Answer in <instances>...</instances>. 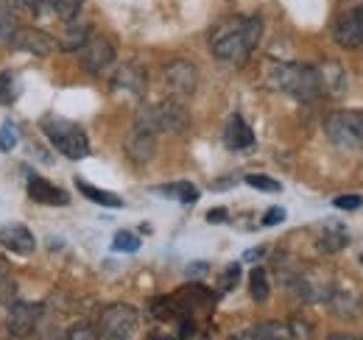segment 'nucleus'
<instances>
[{
	"label": "nucleus",
	"mask_w": 363,
	"mask_h": 340,
	"mask_svg": "<svg viewBox=\"0 0 363 340\" xmlns=\"http://www.w3.org/2000/svg\"><path fill=\"white\" fill-rule=\"evenodd\" d=\"M361 265H363V254H361Z\"/></svg>",
	"instance_id": "40"
},
{
	"label": "nucleus",
	"mask_w": 363,
	"mask_h": 340,
	"mask_svg": "<svg viewBox=\"0 0 363 340\" xmlns=\"http://www.w3.org/2000/svg\"><path fill=\"white\" fill-rule=\"evenodd\" d=\"M9 276V262H6V256H0V279H6Z\"/></svg>",
	"instance_id": "37"
},
{
	"label": "nucleus",
	"mask_w": 363,
	"mask_h": 340,
	"mask_svg": "<svg viewBox=\"0 0 363 340\" xmlns=\"http://www.w3.org/2000/svg\"><path fill=\"white\" fill-rule=\"evenodd\" d=\"M249 293L255 301H269L272 296V285H269V273H266V268H255L252 273H249Z\"/></svg>",
	"instance_id": "25"
},
{
	"label": "nucleus",
	"mask_w": 363,
	"mask_h": 340,
	"mask_svg": "<svg viewBox=\"0 0 363 340\" xmlns=\"http://www.w3.org/2000/svg\"><path fill=\"white\" fill-rule=\"evenodd\" d=\"M238 338H243V340H285V338H294V335H291V324L269 321V324H257V327L240 332Z\"/></svg>",
	"instance_id": "20"
},
{
	"label": "nucleus",
	"mask_w": 363,
	"mask_h": 340,
	"mask_svg": "<svg viewBox=\"0 0 363 340\" xmlns=\"http://www.w3.org/2000/svg\"><path fill=\"white\" fill-rule=\"evenodd\" d=\"M274 84L302 103H311L321 95L318 73L313 64H279L274 73Z\"/></svg>",
	"instance_id": "4"
},
{
	"label": "nucleus",
	"mask_w": 363,
	"mask_h": 340,
	"mask_svg": "<svg viewBox=\"0 0 363 340\" xmlns=\"http://www.w3.org/2000/svg\"><path fill=\"white\" fill-rule=\"evenodd\" d=\"M157 193H162L165 198H177L182 204H196L199 201V187L190 181H174V184H162L157 187Z\"/></svg>",
	"instance_id": "23"
},
{
	"label": "nucleus",
	"mask_w": 363,
	"mask_h": 340,
	"mask_svg": "<svg viewBox=\"0 0 363 340\" xmlns=\"http://www.w3.org/2000/svg\"><path fill=\"white\" fill-rule=\"evenodd\" d=\"M40 128H43V134L50 140V145L62 157H67V159H84L90 154V140H87L84 128L79 126V123H73L67 118L45 115L40 120Z\"/></svg>",
	"instance_id": "3"
},
{
	"label": "nucleus",
	"mask_w": 363,
	"mask_h": 340,
	"mask_svg": "<svg viewBox=\"0 0 363 340\" xmlns=\"http://www.w3.org/2000/svg\"><path fill=\"white\" fill-rule=\"evenodd\" d=\"M257 256H263V249H252V251H246L243 259H257Z\"/></svg>",
	"instance_id": "38"
},
{
	"label": "nucleus",
	"mask_w": 363,
	"mask_h": 340,
	"mask_svg": "<svg viewBox=\"0 0 363 340\" xmlns=\"http://www.w3.org/2000/svg\"><path fill=\"white\" fill-rule=\"evenodd\" d=\"M246 184L249 187H257V190H266V193H279L282 190V184L279 181H274V178H269V176H246Z\"/></svg>",
	"instance_id": "29"
},
{
	"label": "nucleus",
	"mask_w": 363,
	"mask_h": 340,
	"mask_svg": "<svg viewBox=\"0 0 363 340\" xmlns=\"http://www.w3.org/2000/svg\"><path fill=\"white\" fill-rule=\"evenodd\" d=\"M327 310L335 315V318H341V321H352V318H358L363 312V301L361 296L355 293V290H347V288H338V285H333V290H330V296H327Z\"/></svg>",
	"instance_id": "13"
},
{
	"label": "nucleus",
	"mask_w": 363,
	"mask_h": 340,
	"mask_svg": "<svg viewBox=\"0 0 363 340\" xmlns=\"http://www.w3.org/2000/svg\"><path fill=\"white\" fill-rule=\"evenodd\" d=\"M76 187H79V193L84 198H90L92 204H101V207H109V210H121L123 207L121 196H115L109 190H101V187H92L90 181H84V178H76Z\"/></svg>",
	"instance_id": "21"
},
{
	"label": "nucleus",
	"mask_w": 363,
	"mask_h": 340,
	"mask_svg": "<svg viewBox=\"0 0 363 340\" xmlns=\"http://www.w3.org/2000/svg\"><path fill=\"white\" fill-rule=\"evenodd\" d=\"M28 196H31V201L45 204V207H67V204H70L67 190L50 184L48 178H40V176L28 178Z\"/></svg>",
	"instance_id": "17"
},
{
	"label": "nucleus",
	"mask_w": 363,
	"mask_h": 340,
	"mask_svg": "<svg viewBox=\"0 0 363 340\" xmlns=\"http://www.w3.org/2000/svg\"><path fill=\"white\" fill-rule=\"evenodd\" d=\"M126 157H129L135 165L151 162V159L157 157V134L132 128V134L126 137Z\"/></svg>",
	"instance_id": "16"
},
{
	"label": "nucleus",
	"mask_w": 363,
	"mask_h": 340,
	"mask_svg": "<svg viewBox=\"0 0 363 340\" xmlns=\"http://www.w3.org/2000/svg\"><path fill=\"white\" fill-rule=\"evenodd\" d=\"M11 301H17V282L14 279H0V304L9 307Z\"/></svg>",
	"instance_id": "31"
},
{
	"label": "nucleus",
	"mask_w": 363,
	"mask_h": 340,
	"mask_svg": "<svg viewBox=\"0 0 363 340\" xmlns=\"http://www.w3.org/2000/svg\"><path fill=\"white\" fill-rule=\"evenodd\" d=\"M112 249L123 251V254H135L137 249H140V237L132 234V232H118L115 240H112Z\"/></svg>",
	"instance_id": "28"
},
{
	"label": "nucleus",
	"mask_w": 363,
	"mask_h": 340,
	"mask_svg": "<svg viewBox=\"0 0 363 340\" xmlns=\"http://www.w3.org/2000/svg\"><path fill=\"white\" fill-rule=\"evenodd\" d=\"M207 271V265H193V268H187V273H204Z\"/></svg>",
	"instance_id": "39"
},
{
	"label": "nucleus",
	"mask_w": 363,
	"mask_h": 340,
	"mask_svg": "<svg viewBox=\"0 0 363 340\" xmlns=\"http://www.w3.org/2000/svg\"><path fill=\"white\" fill-rule=\"evenodd\" d=\"M20 142V131L17 126L11 123V120H3V126H0V151H14V145Z\"/></svg>",
	"instance_id": "27"
},
{
	"label": "nucleus",
	"mask_w": 363,
	"mask_h": 340,
	"mask_svg": "<svg viewBox=\"0 0 363 340\" xmlns=\"http://www.w3.org/2000/svg\"><path fill=\"white\" fill-rule=\"evenodd\" d=\"M316 73H318V86H321V95L327 98H341L347 92V73L338 62H321L316 64Z\"/></svg>",
	"instance_id": "15"
},
{
	"label": "nucleus",
	"mask_w": 363,
	"mask_h": 340,
	"mask_svg": "<svg viewBox=\"0 0 363 340\" xmlns=\"http://www.w3.org/2000/svg\"><path fill=\"white\" fill-rule=\"evenodd\" d=\"M82 67L90 76H104L115 67V45L101 34H92L87 45L82 47Z\"/></svg>",
	"instance_id": "8"
},
{
	"label": "nucleus",
	"mask_w": 363,
	"mask_h": 340,
	"mask_svg": "<svg viewBox=\"0 0 363 340\" xmlns=\"http://www.w3.org/2000/svg\"><path fill=\"white\" fill-rule=\"evenodd\" d=\"M14 31H17V23H14V17H11V14H0V45L11 42Z\"/></svg>",
	"instance_id": "32"
},
{
	"label": "nucleus",
	"mask_w": 363,
	"mask_h": 340,
	"mask_svg": "<svg viewBox=\"0 0 363 340\" xmlns=\"http://www.w3.org/2000/svg\"><path fill=\"white\" fill-rule=\"evenodd\" d=\"M0 246L11 254H31L37 249V240L23 223H6L0 226Z\"/></svg>",
	"instance_id": "14"
},
{
	"label": "nucleus",
	"mask_w": 363,
	"mask_h": 340,
	"mask_svg": "<svg viewBox=\"0 0 363 340\" xmlns=\"http://www.w3.org/2000/svg\"><path fill=\"white\" fill-rule=\"evenodd\" d=\"M224 145L229 151H249L255 145V131L240 115H232L224 128Z\"/></svg>",
	"instance_id": "18"
},
{
	"label": "nucleus",
	"mask_w": 363,
	"mask_h": 340,
	"mask_svg": "<svg viewBox=\"0 0 363 340\" xmlns=\"http://www.w3.org/2000/svg\"><path fill=\"white\" fill-rule=\"evenodd\" d=\"M112 86H115L118 92H123V95L140 101V98L145 95V89H148V76H145V70H143L137 62H126V64H121V67L115 70Z\"/></svg>",
	"instance_id": "11"
},
{
	"label": "nucleus",
	"mask_w": 363,
	"mask_h": 340,
	"mask_svg": "<svg viewBox=\"0 0 363 340\" xmlns=\"http://www.w3.org/2000/svg\"><path fill=\"white\" fill-rule=\"evenodd\" d=\"M82 6H84V0H50V8H53L56 17H62L65 23L73 20V17H79Z\"/></svg>",
	"instance_id": "26"
},
{
	"label": "nucleus",
	"mask_w": 363,
	"mask_h": 340,
	"mask_svg": "<svg viewBox=\"0 0 363 340\" xmlns=\"http://www.w3.org/2000/svg\"><path fill=\"white\" fill-rule=\"evenodd\" d=\"M9 47L23 50V53H34V56H48V53H53L56 40L50 34H45V31H40V28H20L17 26Z\"/></svg>",
	"instance_id": "12"
},
{
	"label": "nucleus",
	"mask_w": 363,
	"mask_h": 340,
	"mask_svg": "<svg viewBox=\"0 0 363 340\" xmlns=\"http://www.w3.org/2000/svg\"><path fill=\"white\" fill-rule=\"evenodd\" d=\"M137 324H140V312L132 304H109L98 318V338L126 340L135 335Z\"/></svg>",
	"instance_id": "5"
},
{
	"label": "nucleus",
	"mask_w": 363,
	"mask_h": 340,
	"mask_svg": "<svg viewBox=\"0 0 363 340\" xmlns=\"http://www.w3.org/2000/svg\"><path fill=\"white\" fill-rule=\"evenodd\" d=\"M92 37V26L90 23H84V20H79V17H73V20H67V28H65V34H62V40H59V50H65V53H76V50H82L87 40Z\"/></svg>",
	"instance_id": "19"
},
{
	"label": "nucleus",
	"mask_w": 363,
	"mask_h": 340,
	"mask_svg": "<svg viewBox=\"0 0 363 340\" xmlns=\"http://www.w3.org/2000/svg\"><path fill=\"white\" fill-rule=\"evenodd\" d=\"M43 318V304H28V301H11L9 304V318H6V329L11 338H26L34 335V329L40 327Z\"/></svg>",
	"instance_id": "9"
},
{
	"label": "nucleus",
	"mask_w": 363,
	"mask_h": 340,
	"mask_svg": "<svg viewBox=\"0 0 363 340\" xmlns=\"http://www.w3.org/2000/svg\"><path fill=\"white\" fill-rule=\"evenodd\" d=\"M285 220V210L282 207H272L269 212L263 215V226H277V223H282Z\"/></svg>",
	"instance_id": "35"
},
{
	"label": "nucleus",
	"mask_w": 363,
	"mask_h": 340,
	"mask_svg": "<svg viewBox=\"0 0 363 340\" xmlns=\"http://www.w3.org/2000/svg\"><path fill=\"white\" fill-rule=\"evenodd\" d=\"M190 123V112L179 98H168L154 106H140L135 115V128L148 134H184Z\"/></svg>",
	"instance_id": "2"
},
{
	"label": "nucleus",
	"mask_w": 363,
	"mask_h": 340,
	"mask_svg": "<svg viewBox=\"0 0 363 340\" xmlns=\"http://www.w3.org/2000/svg\"><path fill=\"white\" fill-rule=\"evenodd\" d=\"M238 279H240V265L238 262H232L227 271L221 273V282H218V288H221V293H229L235 285H238Z\"/></svg>",
	"instance_id": "30"
},
{
	"label": "nucleus",
	"mask_w": 363,
	"mask_h": 340,
	"mask_svg": "<svg viewBox=\"0 0 363 340\" xmlns=\"http://www.w3.org/2000/svg\"><path fill=\"white\" fill-rule=\"evenodd\" d=\"M327 137L338 148H361L363 145V112H333L324 120Z\"/></svg>",
	"instance_id": "6"
},
{
	"label": "nucleus",
	"mask_w": 363,
	"mask_h": 340,
	"mask_svg": "<svg viewBox=\"0 0 363 340\" xmlns=\"http://www.w3.org/2000/svg\"><path fill=\"white\" fill-rule=\"evenodd\" d=\"M67 338L70 340H95L98 338V329L92 327V324H76V327H70V332H67Z\"/></svg>",
	"instance_id": "33"
},
{
	"label": "nucleus",
	"mask_w": 363,
	"mask_h": 340,
	"mask_svg": "<svg viewBox=\"0 0 363 340\" xmlns=\"http://www.w3.org/2000/svg\"><path fill=\"white\" fill-rule=\"evenodd\" d=\"M350 246V234L338 226V223H330L324 232H321V237H318V251H324V254H338L341 249H347Z\"/></svg>",
	"instance_id": "22"
},
{
	"label": "nucleus",
	"mask_w": 363,
	"mask_h": 340,
	"mask_svg": "<svg viewBox=\"0 0 363 340\" xmlns=\"http://www.w3.org/2000/svg\"><path fill=\"white\" fill-rule=\"evenodd\" d=\"M361 204H363L361 196H341V198L333 201V207H338V210H358Z\"/></svg>",
	"instance_id": "34"
},
{
	"label": "nucleus",
	"mask_w": 363,
	"mask_h": 340,
	"mask_svg": "<svg viewBox=\"0 0 363 340\" xmlns=\"http://www.w3.org/2000/svg\"><path fill=\"white\" fill-rule=\"evenodd\" d=\"M23 92V84H20V76L11 73V70H3L0 73V106H11Z\"/></svg>",
	"instance_id": "24"
},
{
	"label": "nucleus",
	"mask_w": 363,
	"mask_h": 340,
	"mask_svg": "<svg viewBox=\"0 0 363 340\" xmlns=\"http://www.w3.org/2000/svg\"><path fill=\"white\" fill-rule=\"evenodd\" d=\"M333 40L341 47H358V45H363V3L355 6V8H350V11H344L335 20Z\"/></svg>",
	"instance_id": "10"
},
{
	"label": "nucleus",
	"mask_w": 363,
	"mask_h": 340,
	"mask_svg": "<svg viewBox=\"0 0 363 340\" xmlns=\"http://www.w3.org/2000/svg\"><path fill=\"white\" fill-rule=\"evenodd\" d=\"M207 220H210V223H224V220H227V210H224V207L210 210V212H207Z\"/></svg>",
	"instance_id": "36"
},
{
	"label": "nucleus",
	"mask_w": 363,
	"mask_h": 340,
	"mask_svg": "<svg viewBox=\"0 0 363 340\" xmlns=\"http://www.w3.org/2000/svg\"><path fill=\"white\" fill-rule=\"evenodd\" d=\"M162 81H165V89H168L174 98H190V95L199 89V70H196L193 62L177 59V62H171V64L162 70Z\"/></svg>",
	"instance_id": "7"
},
{
	"label": "nucleus",
	"mask_w": 363,
	"mask_h": 340,
	"mask_svg": "<svg viewBox=\"0 0 363 340\" xmlns=\"http://www.w3.org/2000/svg\"><path fill=\"white\" fill-rule=\"evenodd\" d=\"M260 37H263V20L260 17H235V20L221 23L213 31L210 50L221 62L243 64L252 56V50L257 47Z\"/></svg>",
	"instance_id": "1"
}]
</instances>
